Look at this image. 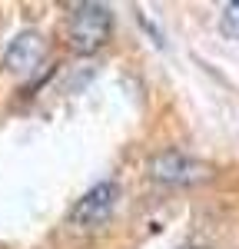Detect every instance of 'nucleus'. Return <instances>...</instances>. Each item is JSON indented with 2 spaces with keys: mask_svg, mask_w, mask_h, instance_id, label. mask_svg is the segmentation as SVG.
Masks as SVG:
<instances>
[{
  "mask_svg": "<svg viewBox=\"0 0 239 249\" xmlns=\"http://www.w3.org/2000/svg\"><path fill=\"white\" fill-rule=\"evenodd\" d=\"M150 176L166 186H196L213 176V166L183 150H163L150 160Z\"/></svg>",
  "mask_w": 239,
  "mask_h": 249,
  "instance_id": "obj_3",
  "label": "nucleus"
},
{
  "mask_svg": "<svg viewBox=\"0 0 239 249\" xmlns=\"http://www.w3.org/2000/svg\"><path fill=\"white\" fill-rule=\"evenodd\" d=\"M113 34V10L106 3H80L77 10L70 14V23H67V37H70V47L77 53H97L106 47V40Z\"/></svg>",
  "mask_w": 239,
  "mask_h": 249,
  "instance_id": "obj_1",
  "label": "nucleus"
},
{
  "mask_svg": "<svg viewBox=\"0 0 239 249\" xmlns=\"http://www.w3.org/2000/svg\"><path fill=\"white\" fill-rule=\"evenodd\" d=\"M43 57H47V40L40 37L37 30H23L3 50V70H10L17 77H27L43 63Z\"/></svg>",
  "mask_w": 239,
  "mask_h": 249,
  "instance_id": "obj_4",
  "label": "nucleus"
},
{
  "mask_svg": "<svg viewBox=\"0 0 239 249\" xmlns=\"http://www.w3.org/2000/svg\"><path fill=\"white\" fill-rule=\"evenodd\" d=\"M219 27H222V34H226V37H239V0H233V3H226V7H222Z\"/></svg>",
  "mask_w": 239,
  "mask_h": 249,
  "instance_id": "obj_5",
  "label": "nucleus"
},
{
  "mask_svg": "<svg viewBox=\"0 0 239 249\" xmlns=\"http://www.w3.org/2000/svg\"><path fill=\"white\" fill-rule=\"evenodd\" d=\"M120 196H123V193H120L117 179H100V183H93V186L73 203V210H70V226H77V230H100V226L117 213Z\"/></svg>",
  "mask_w": 239,
  "mask_h": 249,
  "instance_id": "obj_2",
  "label": "nucleus"
}]
</instances>
